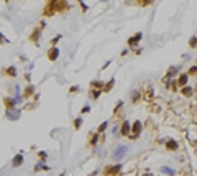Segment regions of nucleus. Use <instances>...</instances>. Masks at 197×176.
Listing matches in <instances>:
<instances>
[{"label": "nucleus", "instance_id": "nucleus-1", "mask_svg": "<svg viewBox=\"0 0 197 176\" xmlns=\"http://www.w3.org/2000/svg\"><path fill=\"white\" fill-rule=\"evenodd\" d=\"M0 74H2L3 77H10V79H15L16 76H18V71H16V66H5L2 68V71H0Z\"/></svg>", "mask_w": 197, "mask_h": 176}, {"label": "nucleus", "instance_id": "nucleus-2", "mask_svg": "<svg viewBox=\"0 0 197 176\" xmlns=\"http://www.w3.org/2000/svg\"><path fill=\"white\" fill-rule=\"evenodd\" d=\"M46 58H48V61H51V63H54L56 59L59 58V48H56V46H53V48H49L48 51H46Z\"/></svg>", "mask_w": 197, "mask_h": 176}, {"label": "nucleus", "instance_id": "nucleus-3", "mask_svg": "<svg viewBox=\"0 0 197 176\" xmlns=\"http://www.w3.org/2000/svg\"><path fill=\"white\" fill-rule=\"evenodd\" d=\"M41 31L43 30H39V28H35V30L31 31V35H30V43H33V45H36L38 46L39 45V38H41Z\"/></svg>", "mask_w": 197, "mask_h": 176}, {"label": "nucleus", "instance_id": "nucleus-4", "mask_svg": "<svg viewBox=\"0 0 197 176\" xmlns=\"http://www.w3.org/2000/svg\"><path fill=\"white\" fill-rule=\"evenodd\" d=\"M2 102H3V107H5V112H10V110L16 109L15 102H13V97H3Z\"/></svg>", "mask_w": 197, "mask_h": 176}, {"label": "nucleus", "instance_id": "nucleus-5", "mask_svg": "<svg viewBox=\"0 0 197 176\" xmlns=\"http://www.w3.org/2000/svg\"><path fill=\"white\" fill-rule=\"evenodd\" d=\"M23 161H25V156H23V153L20 151V153H16L15 156H13V160H12V166L13 168H20V166L23 165Z\"/></svg>", "mask_w": 197, "mask_h": 176}, {"label": "nucleus", "instance_id": "nucleus-6", "mask_svg": "<svg viewBox=\"0 0 197 176\" xmlns=\"http://www.w3.org/2000/svg\"><path fill=\"white\" fill-rule=\"evenodd\" d=\"M35 89H36V87L33 86V84H28V86L23 89L21 97H23V99H30V97H33V94H35Z\"/></svg>", "mask_w": 197, "mask_h": 176}, {"label": "nucleus", "instance_id": "nucleus-7", "mask_svg": "<svg viewBox=\"0 0 197 176\" xmlns=\"http://www.w3.org/2000/svg\"><path fill=\"white\" fill-rule=\"evenodd\" d=\"M54 12H56V2H49V4L44 7L43 15H44V17H51V15H54Z\"/></svg>", "mask_w": 197, "mask_h": 176}, {"label": "nucleus", "instance_id": "nucleus-8", "mask_svg": "<svg viewBox=\"0 0 197 176\" xmlns=\"http://www.w3.org/2000/svg\"><path fill=\"white\" fill-rule=\"evenodd\" d=\"M33 171H35V173H38V171H49V166L46 165L44 161H38V163H36V166L33 168Z\"/></svg>", "mask_w": 197, "mask_h": 176}, {"label": "nucleus", "instance_id": "nucleus-9", "mask_svg": "<svg viewBox=\"0 0 197 176\" xmlns=\"http://www.w3.org/2000/svg\"><path fill=\"white\" fill-rule=\"evenodd\" d=\"M127 151V148H125V146H120V148L117 150V151H115V155H113V158L115 160H120L121 156H123V153Z\"/></svg>", "mask_w": 197, "mask_h": 176}, {"label": "nucleus", "instance_id": "nucleus-10", "mask_svg": "<svg viewBox=\"0 0 197 176\" xmlns=\"http://www.w3.org/2000/svg\"><path fill=\"white\" fill-rule=\"evenodd\" d=\"M120 168H121L120 165H117V166H107L105 173H107V175H112V173H117V171H120Z\"/></svg>", "mask_w": 197, "mask_h": 176}, {"label": "nucleus", "instance_id": "nucleus-11", "mask_svg": "<svg viewBox=\"0 0 197 176\" xmlns=\"http://www.w3.org/2000/svg\"><path fill=\"white\" fill-rule=\"evenodd\" d=\"M5 45H10V40L0 31V46H5Z\"/></svg>", "mask_w": 197, "mask_h": 176}, {"label": "nucleus", "instance_id": "nucleus-12", "mask_svg": "<svg viewBox=\"0 0 197 176\" xmlns=\"http://www.w3.org/2000/svg\"><path fill=\"white\" fill-rule=\"evenodd\" d=\"M81 125H82V117H77V119L74 120V128L79 130V128H81Z\"/></svg>", "mask_w": 197, "mask_h": 176}, {"label": "nucleus", "instance_id": "nucleus-13", "mask_svg": "<svg viewBox=\"0 0 197 176\" xmlns=\"http://www.w3.org/2000/svg\"><path fill=\"white\" fill-rule=\"evenodd\" d=\"M38 158H39V161H44V160L48 158V153L41 150V151H38Z\"/></svg>", "mask_w": 197, "mask_h": 176}, {"label": "nucleus", "instance_id": "nucleus-14", "mask_svg": "<svg viewBox=\"0 0 197 176\" xmlns=\"http://www.w3.org/2000/svg\"><path fill=\"white\" fill-rule=\"evenodd\" d=\"M140 40H141V33H138V35H135V36L131 38L130 41H128V43H130V45H135L136 41H140Z\"/></svg>", "mask_w": 197, "mask_h": 176}, {"label": "nucleus", "instance_id": "nucleus-15", "mask_svg": "<svg viewBox=\"0 0 197 176\" xmlns=\"http://www.w3.org/2000/svg\"><path fill=\"white\" fill-rule=\"evenodd\" d=\"M121 133H125V135H127V133H130V125H128V122L123 123V127H121Z\"/></svg>", "mask_w": 197, "mask_h": 176}, {"label": "nucleus", "instance_id": "nucleus-16", "mask_svg": "<svg viewBox=\"0 0 197 176\" xmlns=\"http://www.w3.org/2000/svg\"><path fill=\"white\" fill-rule=\"evenodd\" d=\"M161 171H163V173H166V175H171V176H173L174 173H176L174 169H169V168H166V166H164V168H161Z\"/></svg>", "mask_w": 197, "mask_h": 176}, {"label": "nucleus", "instance_id": "nucleus-17", "mask_svg": "<svg viewBox=\"0 0 197 176\" xmlns=\"http://www.w3.org/2000/svg\"><path fill=\"white\" fill-rule=\"evenodd\" d=\"M141 130V123L140 122H135V125H133V132H140Z\"/></svg>", "mask_w": 197, "mask_h": 176}, {"label": "nucleus", "instance_id": "nucleus-18", "mask_svg": "<svg viewBox=\"0 0 197 176\" xmlns=\"http://www.w3.org/2000/svg\"><path fill=\"white\" fill-rule=\"evenodd\" d=\"M167 148H169V150H176L177 148V143L176 142H169V143H167Z\"/></svg>", "mask_w": 197, "mask_h": 176}, {"label": "nucleus", "instance_id": "nucleus-19", "mask_svg": "<svg viewBox=\"0 0 197 176\" xmlns=\"http://www.w3.org/2000/svg\"><path fill=\"white\" fill-rule=\"evenodd\" d=\"M186 81H187V76H186V74H182V76L179 77V84H186Z\"/></svg>", "mask_w": 197, "mask_h": 176}, {"label": "nucleus", "instance_id": "nucleus-20", "mask_svg": "<svg viewBox=\"0 0 197 176\" xmlns=\"http://www.w3.org/2000/svg\"><path fill=\"white\" fill-rule=\"evenodd\" d=\"M59 40H61V35H58V36H54V38H53V40H51V43H53V45H56Z\"/></svg>", "mask_w": 197, "mask_h": 176}, {"label": "nucleus", "instance_id": "nucleus-21", "mask_svg": "<svg viewBox=\"0 0 197 176\" xmlns=\"http://www.w3.org/2000/svg\"><path fill=\"white\" fill-rule=\"evenodd\" d=\"M97 143V135H92L90 137V145H95Z\"/></svg>", "mask_w": 197, "mask_h": 176}, {"label": "nucleus", "instance_id": "nucleus-22", "mask_svg": "<svg viewBox=\"0 0 197 176\" xmlns=\"http://www.w3.org/2000/svg\"><path fill=\"white\" fill-rule=\"evenodd\" d=\"M105 128H107V122H104V123H102L100 127H98V132H104Z\"/></svg>", "mask_w": 197, "mask_h": 176}, {"label": "nucleus", "instance_id": "nucleus-23", "mask_svg": "<svg viewBox=\"0 0 197 176\" xmlns=\"http://www.w3.org/2000/svg\"><path fill=\"white\" fill-rule=\"evenodd\" d=\"M89 110H90V107H89V105H85V107H82V110H81V112H82V114H87Z\"/></svg>", "mask_w": 197, "mask_h": 176}, {"label": "nucleus", "instance_id": "nucleus-24", "mask_svg": "<svg viewBox=\"0 0 197 176\" xmlns=\"http://www.w3.org/2000/svg\"><path fill=\"white\" fill-rule=\"evenodd\" d=\"M77 91H79V86H72L71 87V92H77Z\"/></svg>", "mask_w": 197, "mask_h": 176}, {"label": "nucleus", "instance_id": "nucleus-25", "mask_svg": "<svg viewBox=\"0 0 197 176\" xmlns=\"http://www.w3.org/2000/svg\"><path fill=\"white\" fill-rule=\"evenodd\" d=\"M25 79H26V81H28V82H30V79H31V76H30V73H25Z\"/></svg>", "mask_w": 197, "mask_h": 176}, {"label": "nucleus", "instance_id": "nucleus-26", "mask_svg": "<svg viewBox=\"0 0 197 176\" xmlns=\"http://www.w3.org/2000/svg\"><path fill=\"white\" fill-rule=\"evenodd\" d=\"M184 94H186V96H187V94H190V91H189V87H184Z\"/></svg>", "mask_w": 197, "mask_h": 176}, {"label": "nucleus", "instance_id": "nucleus-27", "mask_svg": "<svg viewBox=\"0 0 197 176\" xmlns=\"http://www.w3.org/2000/svg\"><path fill=\"white\" fill-rule=\"evenodd\" d=\"M95 175H97V171H94V173H90V175H89V176H95Z\"/></svg>", "mask_w": 197, "mask_h": 176}, {"label": "nucleus", "instance_id": "nucleus-28", "mask_svg": "<svg viewBox=\"0 0 197 176\" xmlns=\"http://www.w3.org/2000/svg\"><path fill=\"white\" fill-rule=\"evenodd\" d=\"M144 176H153V175H144Z\"/></svg>", "mask_w": 197, "mask_h": 176}]
</instances>
